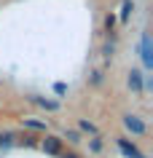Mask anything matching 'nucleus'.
<instances>
[{
  "label": "nucleus",
  "instance_id": "1",
  "mask_svg": "<svg viewBox=\"0 0 153 158\" xmlns=\"http://www.w3.org/2000/svg\"><path fill=\"white\" fill-rule=\"evenodd\" d=\"M124 126H126L132 134H137V137H140V134H145V123H142L137 115H126V118H124Z\"/></svg>",
  "mask_w": 153,
  "mask_h": 158
},
{
  "label": "nucleus",
  "instance_id": "2",
  "mask_svg": "<svg viewBox=\"0 0 153 158\" xmlns=\"http://www.w3.org/2000/svg\"><path fill=\"white\" fill-rule=\"evenodd\" d=\"M142 62L145 67H153V46H151V35H142Z\"/></svg>",
  "mask_w": 153,
  "mask_h": 158
},
{
  "label": "nucleus",
  "instance_id": "3",
  "mask_svg": "<svg viewBox=\"0 0 153 158\" xmlns=\"http://www.w3.org/2000/svg\"><path fill=\"white\" fill-rule=\"evenodd\" d=\"M118 148H121V153L126 158H142V153L137 150V145H132L129 139H118Z\"/></svg>",
  "mask_w": 153,
  "mask_h": 158
},
{
  "label": "nucleus",
  "instance_id": "4",
  "mask_svg": "<svg viewBox=\"0 0 153 158\" xmlns=\"http://www.w3.org/2000/svg\"><path fill=\"white\" fill-rule=\"evenodd\" d=\"M43 150H46L49 156H57L62 150V139L59 137H46V139H43Z\"/></svg>",
  "mask_w": 153,
  "mask_h": 158
},
{
  "label": "nucleus",
  "instance_id": "5",
  "mask_svg": "<svg viewBox=\"0 0 153 158\" xmlns=\"http://www.w3.org/2000/svg\"><path fill=\"white\" fill-rule=\"evenodd\" d=\"M129 86H132V89H134L137 94L142 91V73H137V70H132V73H129Z\"/></svg>",
  "mask_w": 153,
  "mask_h": 158
},
{
  "label": "nucleus",
  "instance_id": "6",
  "mask_svg": "<svg viewBox=\"0 0 153 158\" xmlns=\"http://www.w3.org/2000/svg\"><path fill=\"white\" fill-rule=\"evenodd\" d=\"M24 126H30L35 131H46V123L43 121H35V118H24Z\"/></svg>",
  "mask_w": 153,
  "mask_h": 158
},
{
  "label": "nucleus",
  "instance_id": "7",
  "mask_svg": "<svg viewBox=\"0 0 153 158\" xmlns=\"http://www.w3.org/2000/svg\"><path fill=\"white\" fill-rule=\"evenodd\" d=\"M35 102H38L40 107H46V110H57V107H59L57 102H51V99H43V97H35Z\"/></svg>",
  "mask_w": 153,
  "mask_h": 158
},
{
  "label": "nucleus",
  "instance_id": "8",
  "mask_svg": "<svg viewBox=\"0 0 153 158\" xmlns=\"http://www.w3.org/2000/svg\"><path fill=\"white\" fill-rule=\"evenodd\" d=\"M132 11H134V6H132V0H126V3H124V11H121V22H126Z\"/></svg>",
  "mask_w": 153,
  "mask_h": 158
},
{
  "label": "nucleus",
  "instance_id": "9",
  "mask_svg": "<svg viewBox=\"0 0 153 158\" xmlns=\"http://www.w3.org/2000/svg\"><path fill=\"white\" fill-rule=\"evenodd\" d=\"M81 129H83V131H89V134L97 131V129H94V123H89V121H81Z\"/></svg>",
  "mask_w": 153,
  "mask_h": 158
},
{
  "label": "nucleus",
  "instance_id": "10",
  "mask_svg": "<svg viewBox=\"0 0 153 158\" xmlns=\"http://www.w3.org/2000/svg\"><path fill=\"white\" fill-rule=\"evenodd\" d=\"M54 91H57V94H67V86H65V83H57V86H54Z\"/></svg>",
  "mask_w": 153,
  "mask_h": 158
},
{
  "label": "nucleus",
  "instance_id": "11",
  "mask_svg": "<svg viewBox=\"0 0 153 158\" xmlns=\"http://www.w3.org/2000/svg\"><path fill=\"white\" fill-rule=\"evenodd\" d=\"M67 139L70 142H81V139H78V131H67Z\"/></svg>",
  "mask_w": 153,
  "mask_h": 158
},
{
  "label": "nucleus",
  "instance_id": "12",
  "mask_svg": "<svg viewBox=\"0 0 153 158\" xmlns=\"http://www.w3.org/2000/svg\"><path fill=\"white\" fill-rule=\"evenodd\" d=\"M6 142H11V134H0V145H6Z\"/></svg>",
  "mask_w": 153,
  "mask_h": 158
},
{
  "label": "nucleus",
  "instance_id": "13",
  "mask_svg": "<svg viewBox=\"0 0 153 158\" xmlns=\"http://www.w3.org/2000/svg\"><path fill=\"white\" fill-rule=\"evenodd\" d=\"M65 158H78V156H73V153H70V156H65Z\"/></svg>",
  "mask_w": 153,
  "mask_h": 158
},
{
  "label": "nucleus",
  "instance_id": "14",
  "mask_svg": "<svg viewBox=\"0 0 153 158\" xmlns=\"http://www.w3.org/2000/svg\"><path fill=\"white\" fill-rule=\"evenodd\" d=\"M142 158H145V156H142Z\"/></svg>",
  "mask_w": 153,
  "mask_h": 158
}]
</instances>
